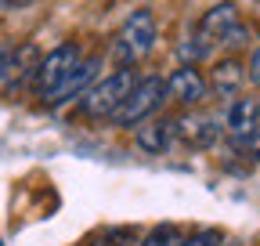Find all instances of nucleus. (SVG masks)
<instances>
[{
    "label": "nucleus",
    "instance_id": "1",
    "mask_svg": "<svg viewBox=\"0 0 260 246\" xmlns=\"http://www.w3.org/2000/svg\"><path fill=\"white\" fill-rule=\"evenodd\" d=\"M134 83H138V69H130V66H119L116 73L98 76L90 83V90L80 98V112L87 119H112L119 112V105L126 102Z\"/></svg>",
    "mask_w": 260,
    "mask_h": 246
},
{
    "label": "nucleus",
    "instance_id": "2",
    "mask_svg": "<svg viewBox=\"0 0 260 246\" xmlns=\"http://www.w3.org/2000/svg\"><path fill=\"white\" fill-rule=\"evenodd\" d=\"M155 37H159V29H155V15L148 8H138V11H130L126 22L119 25V33L112 40V58L119 62V66H130L134 69L138 62H145L155 47Z\"/></svg>",
    "mask_w": 260,
    "mask_h": 246
},
{
    "label": "nucleus",
    "instance_id": "3",
    "mask_svg": "<svg viewBox=\"0 0 260 246\" xmlns=\"http://www.w3.org/2000/svg\"><path fill=\"white\" fill-rule=\"evenodd\" d=\"M167 102V80L162 76H138V83L130 87V95H126V102L119 105V112L112 116V123L116 127H138V123H145V119H152L155 112H159V105Z\"/></svg>",
    "mask_w": 260,
    "mask_h": 246
},
{
    "label": "nucleus",
    "instance_id": "4",
    "mask_svg": "<svg viewBox=\"0 0 260 246\" xmlns=\"http://www.w3.org/2000/svg\"><path fill=\"white\" fill-rule=\"evenodd\" d=\"M80 62H83V47L73 44V40H65V44H58L51 54H44V58L37 62V73H32V87H37V95L47 98L51 90L80 66Z\"/></svg>",
    "mask_w": 260,
    "mask_h": 246
},
{
    "label": "nucleus",
    "instance_id": "5",
    "mask_svg": "<svg viewBox=\"0 0 260 246\" xmlns=\"http://www.w3.org/2000/svg\"><path fill=\"white\" fill-rule=\"evenodd\" d=\"M102 66H105V54H83V62H80V66H76L69 76H65V80L51 90L44 102H47L51 109H61V105H69L73 98H83L87 90H90V83H94L98 76H105Z\"/></svg>",
    "mask_w": 260,
    "mask_h": 246
},
{
    "label": "nucleus",
    "instance_id": "6",
    "mask_svg": "<svg viewBox=\"0 0 260 246\" xmlns=\"http://www.w3.org/2000/svg\"><path fill=\"white\" fill-rule=\"evenodd\" d=\"M167 98L184 105V109H195L210 98V80L203 76L199 66H181L167 76Z\"/></svg>",
    "mask_w": 260,
    "mask_h": 246
},
{
    "label": "nucleus",
    "instance_id": "7",
    "mask_svg": "<svg viewBox=\"0 0 260 246\" xmlns=\"http://www.w3.org/2000/svg\"><path fill=\"white\" fill-rule=\"evenodd\" d=\"M256 131H260V98H242V95L228 98V105H224V134L235 145H242Z\"/></svg>",
    "mask_w": 260,
    "mask_h": 246
},
{
    "label": "nucleus",
    "instance_id": "8",
    "mask_svg": "<svg viewBox=\"0 0 260 246\" xmlns=\"http://www.w3.org/2000/svg\"><path fill=\"white\" fill-rule=\"evenodd\" d=\"M177 138V119H162V116H152L145 123H138V148L148 152V156H162Z\"/></svg>",
    "mask_w": 260,
    "mask_h": 246
},
{
    "label": "nucleus",
    "instance_id": "9",
    "mask_svg": "<svg viewBox=\"0 0 260 246\" xmlns=\"http://www.w3.org/2000/svg\"><path fill=\"white\" fill-rule=\"evenodd\" d=\"M217 134H220L217 119H213V116H206V112H184V116L177 119V138H181L184 145L206 148V145H213V141H217Z\"/></svg>",
    "mask_w": 260,
    "mask_h": 246
},
{
    "label": "nucleus",
    "instance_id": "10",
    "mask_svg": "<svg viewBox=\"0 0 260 246\" xmlns=\"http://www.w3.org/2000/svg\"><path fill=\"white\" fill-rule=\"evenodd\" d=\"M242 83H246V66H242L239 58H224V62H217L213 73H210V95L235 98L239 90H242Z\"/></svg>",
    "mask_w": 260,
    "mask_h": 246
},
{
    "label": "nucleus",
    "instance_id": "11",
    "mask_svg": "<svg viewBox=\"0 0 260 246\" xmlns=\"http://www.w3.org/2000/svg\"><path fill=\"white\" fill-rule=\"evenodd\" d=\"M239 22H242V18H239V8H235V4H213V8L199 18V33H203L210 44H220Z\"/></svg>",
    "mask_w": 260,
    "mask_h": 246
},
{
    "label": "nucleus",
    "instance_id": "12",
    "mask_svg": "<svg viewBox=\"0 0 260 246\" xmlns=\"http://www.w3.org/2000/svg\"><path fill=\"white\" fill-rule=\"evenodd\" d=\"M22 73H37L32 47H11V44H0V87L15 83Z\"/></svg>",
    "mask_w": 260,
    "mask_h": 246
},
{
    "label": "nucleus",
    "instance_id": "13",
    "mask_svg": "<svg viewBox=\"0 0 260 246\" xmlns=\"http://www.w3.org/2000/svg\"><path fill=\"white\" fill-rule=\"evenodd\" d=\"M210 47H213V44H210L203 33H199V37H188V40L177 47V58H181V66H199V62L210 54Z\"/></svg>",
    "mask_w": 260,
    "mask_h": 246
},
{
    "label": "nucleus",
    "instance_id": "14",
    "mask_svg": "<svg viewBox=\"0 0 260 246\" xmlns=\"http://www.w3.org/2000/svg\"><path fill=\"white\" fill-rule=\"evenodd\" d=\"M184 239H181V228L177 225H155L138 246H181Z\"/></svg>",
    "mask_w": 260,
    "mask_h": 246
},
{
    "label": "nucleus",
    "instance_id": "15",
    "mask_svg": "<svg viewBox=\"0 0 260 246\" xmlns=\"http://www.w3.org/2000/svg\"><path fill=\"white\" fill-rule=\"evenodd\" d=\"M246 44H249V29H246L242 22H239V25L232 29V33H228V37L220 40V47H224V51H239V47H246Z\"/></svg>",
    "mask_w": 260,
    "mask_h": 246
},
{
    "label": "nucleus",
    "instance_id": "16",
    "mask_svg": "<svg viewBox=\"0 0 260 246\" xmlns=\"http://www.w3.org/2000/svg\"><path fill=\"white\" fill-rule=\"evenodd\" d=\"M224 239H220V232H213V228H206V232H195L191 239H184L181 246H220Z\"/></svg>",
    "mask_w": 260,
    "mask_h": 246
},
{
    "label": "nucleus",
    "instance_id": "17",
    "mask_svg": "<svg viewBox=\"0 0 260 246\" xmlns=\"http://www.w3.org/2000/svg\"><path fill=\"white\" fill-rule=\"evenodd\" d=\"M239 148H242V152H249L253 160H260V131H256V134H249V138H246Z\"/></svg>",
    "mask_w": 260,
    "mask_h": 246
},
{
    "label": "nucleus",
    "instance_id": "18",
    "mask_svg": "<svg viewBox=\"0 0 260 246\" xmlns=\"http://www.w3.org/2000/svg\"><path fill=\"white\" fill-rule=\"evenodd\" d=\"M29 4H37V0H0V11H22Z\"/></svg>",
    "mask_w": 260,
    "mask_h": 246
},
{
    "label": "nucleus",
    "instance_id": "19",
    "mask_svg": "<svg viewBox=\"0 0 260 246\" xmlns=\"http://www.w3.org/2000/svg\"><path fill=\"white\" fill-rule=\"evenodd\" d=\"M220 246H239V242H220Z\"/></svg>",
    "mask_w": 260,
    "mask_h": 246
}]
</instances>
